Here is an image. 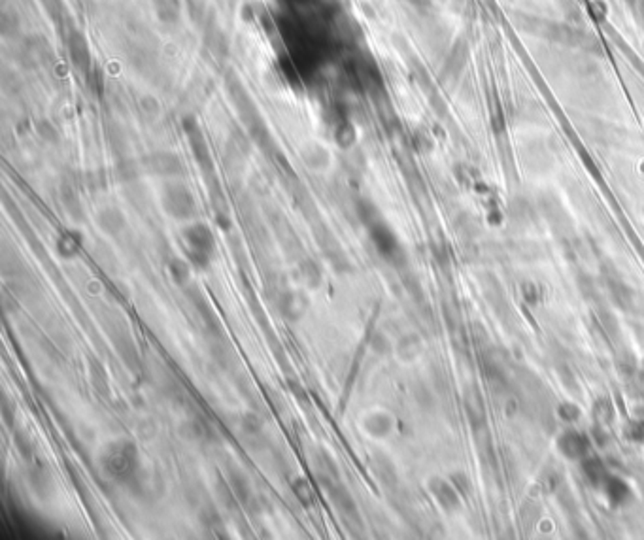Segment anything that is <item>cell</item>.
Returning <instances> with one entry per match:
<instances>
[{"label": "cell", "instance_id": "obj_1", "mask_svg": "<svg viewBox=\"0 0 644 540\" xmlns=\"http://www.w3.org/2000/svg\"><path fill=\"white\" fill-rule=\"evenodd\" d=\"M98 467L106 478L111 482L123 485H131L140 472V459L136 444L129 438L111 440L98 453Z\"/></svg>", "mask_w": 644, "mask_h": 540}, {"label": "cell", "instance_id": "obj_2", "mask_svg": "<svg viewBox=\"0 0 644 540\" xmlns=\"http://www.w3.org/2000/svg\"><path fill=\"white\" fill-rule=\"evenodd\" d=\"M181 240H184L186 257L189 259V263L199 270L208 269L215 249V238L210 227L204 223L187 225L181 231Z\"/></svg>", "mask_w": 644, "mask_h": 540}, {"label": "cell", "instance_id": "obj_3", "mask_svg": "<svg viewBox=\"0 0 644 540\" xmlns=\"http://www.w3.org/2000/svg\"><path fill=\"white\" fill-rule=\"evenodd\" d=\"M321 487H323V492L327 493L331 505L334 506V510L340 514V518L344 519L348 529H350L353 534L359 533L361 529H363L359 510H357V505H355V498H353L352 493L344 487L342 480H339V482H327V484H323Z\"/></svg>", "mask_w": 644, "mask_h": 540}, {"label": "cell", "instance_id": "obj_4", "mask_svg": "<svg viewBox=\"0 0 644 540\" xmlns=\"http://www.w3.org/2000/svg\"><path fill=\"white\" fill-rule=\"evenodd\" d=\"M163 208L174 219H191L197 214V202L193 195L181 183H168L163 189Z\"/></svg>", "mask_w": 644, "mask_h": 540}, {"label": "cell", "instance_id": "obj_5", "mask_svg": "<svg viewBox=\"0 0 644 540\" xmlns=\"http://www.w3.org/2000/svg\"><path fill=\"white\" fill-rule=\"evenodd\" d=\"M368 227H370V238H373L376 249L380 251V255L386 257L389 263H399V257H402V251L393 233L384 223L374 222Z\"/></svg>", "mask_w": 644, "mask_h": 540}, {"label": "cell", "instance_id": "obj_6", "mask_svg": "<svg viewBox=\"0 0 644 540\" xmlns=\"http://www.w3.org/2000/svg\"><path fill=\"white\" fill-rule=\"evenodd\" d=\"M308 306H310V303H308V297L303 291L284 289L278 297V308L282 312V316L293 323H297L305 318Z\"/></svg>", "mask_w": 644, "mask_h": 540}, {"label": "cell", "instance_id": "obj_7", "mask_svg": "<svg viewBox=\"0 0 644 540\" xmlns=\"http://www.w3.org/2000/svg\"><path fill=\"white\" fill-rule=\"evenodd\" d=\"M144 166L147 168V172L157 174V176H180L184 172V165L178 159V155L168 152H159V153H150L147 157H144Z\"/></svg>", "mask_w": 644, "mask_h": 540}, {"label": "cell", "instance_id": "obj_8", "mask_svg": "<svg viewBox=\"0 0 644 540\" xmlns=\"http://www.w3.org/2000/svg\"><path fill=\"white\" fill-rule=\"evenodd\" d=\"M393 417L384 410H370L361 417V427L373 438H386L393 431Z\"/></svg>", "mask_w": 644, "mask_h": 540}, {"label": "cell", "instance_id": "obj_9", "mask_svg": "<svg viewBox=\"0 0 644 540\" xmlns=\"http://www.w3.org/2000/svg\"><path fill=\"white\" fill-rule=\"evenodd\" d=\"M314 472L318 478V484L323 485L327 482H339L340 480V467L334 461V457L325 450H318L314 453Z\"/></svg>", "mask_w": 644, "mask_h": 540}, {"label": "cell", "instance_id": "obj_10", "mask_svg": "<svg viewBox=\"0 0 644 540\" xmlns=\"http://www.w3.org/2000/svg\"><path fill=\"white\" fill-rule=\"evenodd\" d=\"M111 342H114V346L118 350L119 357L123 359L125 365L131 368V370H138V353H136V346H134V342H132L131 334L118 329V331L111 332Z\"/></svg>", "mask_w": 644, "mask_h": 540}, {"label": "cell", "instance_id": "obj_11", "mask_svg": "<svg viewBox=\"0 0 644 540\" xmlns=\"http://www.w3.org/2000/svg\"><path fill=\"white\" fill-rule=\"evenodd\" d=\"M298 282L308 287V289H318L319 285L323 284V272L319 269V264L310 259V257H301L297 261V269H295Z\"/></svg>", "mask_w": 644, "mask_h": 540}, {"label": "cell", "instance_id": "obj_12", "mask_svg": "<svg viewBox=\"0 0 644 540\" xmlns=\"http://www.w3.org/2000/svg\"><path fill=\"white\" fill-rule=\"evenodd\" d=\"M28 484L33 487V492L42 498L49 497L53 493V478L44 465L35 463V461L30 463V469H28Z\"/></svg>", "mask_w": 644, "mask_h": 540}, {"label": "cell", "instance_id": "obj_13", "mask_svg": "<svg viewBox=\"0 0 644 540\" xmlns=\"http://www.w3.org/2000/svg\"><path fill=\"white\" fill-rule=\"evenodd\" d=\"M429 489L435 495L436 501L440 503V506L446 508V510H456L457 506H459V497H457L456 487L448 484L442 478H433L429 482Z\"/></svg>", "mask_w": 644, "mask_h": 540}, {"label": "cell", "instance_id": "obj_14", "mask_svg": "<svg viewBox=\"0 0 644 540\" xmlns=\"http://www.w3.org/2000/svg\"><path fill=\"white\" fill-rule=\"evenodd\" d=\"M370 469H373V474L376 476V480H378L384 487L391 489V487L397 485V471H395V465L391 463L386 456L376 453V456L370 459Z\"/></svg>", "mask_w": 644, "mask_h": 540}, {"label": "cell", "instance_id": "obj_15", "mask_svg": "<svg viewBox=\"0 0 644 540\" xmlns=\"http://www.w3.org/2000/svg\"><path fill=\"white\" fill-rule=\"evenodd\" d=\"M97 223L104 235L118 236L125 228V215L118 208H102L97 215Z\"/></svg>", "mask_w": 644, "mask_h": 540}, {"label": "cell", "instance_id": "obj_16", "mask_svg": "<svg viewBox=\"0 0 644 540\" xmlns=\"http://www.w3.org/2000/svg\"><path fill=\"white\" fill-rule=\"evenodd\" d=\"M301 157L305 159V163L314 170H327L331 165V153L327 152V147H323L318 142H310L301 150Z\"/></svg>", "mask_w": 644, "mask_h": 540}, {"label": "cell", "instance_id": "obj_17", "mask_svg": "<svg viewBox=\"0 0 644 540\" xmlns=\"http://www.w3.org/2000/svg\"><path fill=\"white\" fill-rule=\"evenodd\" d=\"M560 450L571 459H582L588 451V438L576 431H569L560 438Z\"/></svg>", "mask_w": 644, "mask_h": 540}, {"label": "cell", "instance_id": "obj_18", "mask_svg": "<svg viewBox=\"0 0 644 540\" xmlns=\"http://www.w3.org/2000/svg\"><path fill=\"white\" fill-rule=\"evenodd\" d=\"M225 478H227L229 485H231V489H233V493H235V497L238 498L240 506H249L251 503H253V492H251V485H249L248 478L244 476L242 472L233 469V471L227 472V476Z\"/></svg>", "mask_w": 644, "mask_h": 540}, {"label": "cell", "instance_id": "obj_19", "mask_svg": "<svg viewBox=\"0 0 644 540\" xmlns=\"http://www.w3.org/2000/svg\"><path fill=\"white\" fill-rule=\"evenodd\" d=\"M191 267L193 264L189 263V259H181V257H170V261L166 263V269H168V274H170V280H172L174 284L181 287V289H186L189 282H191Z\"/></svg>", "mask_w": 644, "mask_h": 540}, {"label": "cell", "instance_id": "obj_20", "mask_svg": "<svg viewBox=\"0 0 644 540\" xmlns=\"http://www.w3.org/2000/svg\"><path fill=\"white\" fill-rule=\"evenodd\" d=\"M291 493H293V497L297 498L298 503L305 506V508H310V506L316 505V489H314V485H312V482L308 478H295V480L291 482Z\"/></svg>", "mask_w": 644, "mask_h": 540}, {"label": "cell", "instance_id": "obj_21", "mask_svg": "<svg viewBox=\"0 0 644 540\" xmlns=\"http://www.w3.org/2000/svg\"><path fill=\"white\" fill-rule=\"evenodd\" d=\"M57 253L62 257V259H74L80 253V249H82V236L78 235V233H62L59 238H57Z\"/></svg>", "mask_w": 644, "mask_h": 540}, {"label": "cell", "instance_id": "obj_22", "mask_svg": "<svg viewBox=\"0 0 644 540\" xmlns=\"http://www.w3.org/2000/svg\"><path fill=\"white\" fill-rule=\"evenodd\" d=\"M465 406H467V414L471 417V422L474 427H480V425H484L485 422V408H484V402L480 399V395L478 391H469L467 397H465Z\"/></svg>", "mask_w": 644, "mask_h": 540}, {"label": "cell", "instance_id": "obj_23", "mask_svg": "<svg viewBox=\"0 0 644 540\" xmlns=\"http://www.w3.org/2000/svg\"><path fill=\"white\" fill-rule=\"evenodd\" d=\"M89 376L93 381V388L97 389V393L110 395V386H108V374L104 370L102 363L98 359H89Z\"/></svg>", "mask_w": 644, "mask_h": 540}, {"label": "cell", "instance_id": "obj_24", "mask_svg": "<svg viewBox=\"0 0 644 540\" xmlns=\"http://www.w3.org/2000/svg\"><path fill=\"white\" fill-rule=\"evenodd\" d=\"M14 440H15V448L19 451V456L27 461V463H33L35 461L36 450H35V444L30 440V436L25 433L23 429H14Z\"/></svg>", "mask_w": 644, "mask_h": 540}, {"label": "cell", "instance_id": "obj_25", "mask_svg": "<svg viewBox=\"0 0 644 540\" xmlns=\"http://www.w3.org/2000/svg\"><path fill=\"white\" fill-rule=\"evenodd\" d=\"M418 353H420V340L415 339L414 334H406V336H402V339L399 340V344H397V355H399L402 361H412L414 357H418Z\"/></svg>", "mask_w": 644, "mask_h": 540}, {"label": "cell", "instance_id": "obj_26", "mask_svg": "<svg viewBox=\"0 0 644 540\" xmlns=\"http://www.w3.org/2000/svg\"><path fill=\"white\" fill-rule=\"evenodd\" d=\"M240 427H242V431L246 435L256 436L263 433L265 422L263 417L257 414V412H244V414L240 415Z\"/></svg>", "mask_w": 644, "mask_h": 540}, {"label": "cell", "instance_id": "obj_27", "mask_svg": "<svg viewBox=\"0 0 644 540\" xmlns=\"http://www.w3.org/2000/svg\"><path fill=\"white\" fill-rule=\"evenodd\" d=\"M334 140H337V144H339L342 150H350V147L355 144V129H353V125L348 123V121H342L340 125H337V129H334Z\"/></svg>", "mask_w": 644, "mask_h": 540}, {"label": "cell", "instance_id": "obj_28", "mask_svg": "<svg viewBox=\"0 0 644 540\" xmlns=\"http://www.w3.org/2000/svg\"><path fill=\"white\" fill-rule=\"evenodd\" d=\"M584 471H586L589 482H593V484H601L602 480H607V469L597 457H589L584 461Z\"/></svg>", "mask_w": 644, "mask_h": 540}, {"label": "cell", "instance_id": "obj_29", "mask_svg": "<svg viewBox=\"0 0 644 540\" xmlns=\"http://www.w3.org/2000/svg\"><path fill=\"white\" fill-rule=\"evenodd\" d=\"M607 492H609V497L614 503H623L627 498V495H629L627 485L623 484L622 480H618V478H609L607 480Z\"/></svg>", "mask_w": 644, "mask_h": 540}, {"label": "cell", "instance_id": "obj_30", "mask_svg": "<svg viewBox=\"0 0 644 540\" xmlns=\"http://www.w3.org/2000/svg\"><path fill=\"white\" fill-rule=\"evenodd\" d=\"M201 521H202V525L206 527L210 533H214V534L225 533V525H223V519L220 518V514L214 512L212 508H208L206 512L202 514Z\"/></svg>", "mask_w": 644, "mask_h": 540}, {"label": "cell", "instance_id": "obj_31", "mask_svg": "<svg viewBox=\"0 0 644 540\" xmlns=\"http://www.w3.org/2000/svg\"><path fill=\"white\" fill-rule=\"evenodd\" d=\"M285 386L289 389V393L297 399L298 402H308V393H306V389L303 388V384L295 378H287L285 380Z\"/></svg>", "mask_w": 644, "mask_h": 540}, {"label": "cell", "instance_id": "obj_32", "mask_svg": "<svg viewBox=\"0 0 644 540\" xmlns=\"http://www.w3.org/2000/svg\"><path fill=\"white\" fill-rule=\"evenodd\" d=\"M370 348H373L374 353H380V355L391 352V344L382 332H374V336L370 339Z\"/></svg>", "mask_w": 644, "mask_h": 540}, {"label": "cell", "instance_id": "obj_33", "mask_svg": "<svg viewBox=\"0 0 644 540\" xmlns=\"http://www.w3.org/2000/svg\"><path fill=\"white\" fill-rule=\"evenodd\" d=\"M38 132H40V136H44V138L49 140V142H55L57 140V131L49 123H44V121H42V123L38 125Z\"/></svg>", "mask_w": 644, "mask_h": 540}, {"label": "cell", "instance_id": "obj_34", "mask_svg": "<svg viewBox=\"0 0 644 540\" xmlns=\"http://www.w3.org/2000/svg\"><path fill=\"white\" fill-rule=\"evenodd\" d=\"M2 420H4V423H6V425H10L12 429H15V427H14L15 414H14V410L10 408V404H8V401L2 402Z\"/></svg>", "mask_w": 644, "mask_h": 540}, {"label": "cell", "instance_id": "obj_35", "mask_svg": "<svg viewBox=\"0 0 644 540\" xmlns=\"http://www.w3.org/2000/svg\"><path fill=\"white\" fill-rule=\"evenodd\" d=\"M87 291H89V293H93V295H98V293L102 291V284H100L98 280H93V282H89V284H87Z\"/></svg>", "mask_w": 644, "mask_h": 540}, {"label": "cell", "instance_id": "obj_36", "mask_svg": "<svg viewBox=\"0 0 644 540\" xmlns=\"http://www.w3.org/2000/svg\"><path fill=\"white\" fill-rule=\"evenodd\" d=\"M641 378H643V380H644V367H643V372H641Z\"/></svg>", "mask_w": 644, "mask_h": 540}]
</instances>
